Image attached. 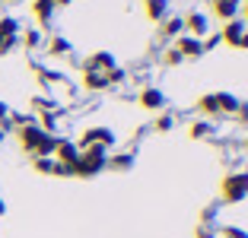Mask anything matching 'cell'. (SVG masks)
Returning <instances> with one entry per match:
<instances>
[{"label":"cell","mask_w":248,"mask_h":238,"mask_svg":"<svg viewBox=\"0 0 248 238\" xmlns=\"http://www.w3.org/2000/svg\"><path fill=\"white\" fill-rule=\"evenodd\" d=\"M16 140H19V146L29 152L32 159H42V156H54L61 137L45 134L38 124H26V127H16Z\"/></svg>","instance_id":"cell-1"},{"label":"cell","mask_w":248,"mask_h":238,"mask_svg":"<svg viewBox=\"0 0 248 238\" xmlns=\"http://www.w3.org/2000/svg\"><path fill=\"white\" fill-rule=\"evenodd\" d=\"M105 168H108V149L86 146V149H80V159L73 162V178H95Z\"/></svg>","instance_id":"cell-2"},{"label":"cell","mask_w":248,"mask_h":238,"mask_svg":"<svg viewBox=\"0 0 248 238\" xmlns=\"http://www.w3.org/2000/svg\"><path fill=\"white\" fill-rule=\"evenodd\" d=\"M223 203H242L248 197V172H229L219 184Z\"/></svg>","instance_id":"cell-3"},{"label":"cell","mask_w":248,"mask_h":238,"mask_svg":"<svg viewBox=\"0 0 248 238\" xmlns=\"http://www.w3.org/2000/svg\"><path fill=\"white\" fill-rule=\"evenodd\" d=\"M77 146H80V149H86V146H102V149H111V146H115V130H111V127H86Z\"/></svg>","instance_id":"cell-4"},{"label":"cell","mask_w":248,"mask_h":238,"mask_svg":"<svg viewBox=\"0 0 248 238\" xmlns=\"http://www.w3.org/2000/svg\"><path fill=\"white\" fill-rule=\"evenodd\" d=\"M175 51L182 54L185 60H201L207 54V51H204V42H201V38H194V35H178L175 38Z\"/></svg>","instance_id":"cell-5"},{"label":"cell","mask_w":248,"mask_h":238,"mask_svg":"<svg viewBox=\"0 0 248 238\" xmlns=\"http://www.w3.org/2000/svg\"><path fill=\"white\" fill-rule=\"evenodd\" d=\"M115 67H118V60H115L111 51H95V54H89V58L83 60V70H95V73H108V70H115Z\"/></svg>","instance_id":"cell-6"},{"label":"cell","mask_w":248,"mask_h":238,"mask_svg":"<svg viewBox=\"0 0 248 238\" xmlns=\"http://www.w3.org/2000/svg\"><path fill=\"white\" fill-rule=\"evenodd\" d=\"M245 32H248V22L242 19V16H235V19H229L226 26H223V32H219V35H223V42H226L229 48H239Z\"/></svg>","instance_id":"cell-7"},{"label":"cell","mask_w":248,"mask_h":238,"mask_svg":"<svg viewBox=\"0 0 248 238\" xmlns=\"http://www.w3.org/2000/svg\"><path fill=\"white\" fill-rule=\"evenodd\" d=\"M140 108L143 111H166V92L156 86L140 89Z\"/></svg>","instance_id":"cell-8"},{"label":"cell","mask_w":248,"mask_h":238,"mask_svg":"<svg viewBox=\"0 0 248 238\" xmlns=\"http://www.w3.org/2000/svg\"><path fill=\"white\" fill-rule=\"evenodd\" d=\"M207 32H210V16L207 13H188L185 16V35L204 38Z\"/></svg>","instance_id":"cell-9"},{"label":"cell","mask_w":248,"mask_h":238,"mask_svg":"<svg viewBox=\"0 0 248 238\" xmlns=\"http://www.w3.org/2000/svg\"><path fill=\"white\" fill-rule=\"evenodd\" d=\"M54 162H61V165H70L73 168V162L80 159V146L73 143V140H58V149H54Z\"/></svg>","instance_id":"cell-10"},{"label":"cell","mask_w":248,"mask_h":238,"mask_svg":"<svg viewBox=\"0 0 248 238\" xmlns=\"http://www.w3.org/2000/svg\"><path fill=\"white\" fill-rule=\"evenodd\" d=\"M210 10H213V16H217V19L229 22V19H235V16H239L242 0H210Z\"/></svg>","instance_id":"cell-11"},{"label":"cell","mask_w":248,"mask_h":238,"mask_svg":"<svg viewBox=\"0 0 248 238\" xmlns=\"http://www.w3.org/2000/svg\"><path fill=\"white\" fill-rule=\"evenodd\" d=\"M54 13H58L54 0H32V16L38 19V26H51Z\"/></svg>","instance_id":"cell-12"},{"label":"cell","mask_w":248,"mask_h":238,"mask_svg":"<svg viewBox=\"0 0 248 238\" xmlns=\"http://www.w3.org/2000/svg\"><path fill=\"white\" fill-rule=\"evenodd\" d=\"M83 89L102 92V89H108V76L105 73H95V70H83Z\"/></svg>","instance_id":"cell-13"},{"label":"cell","mask_w":248,"mask_h":238,"mask_svg":"<svg viewBox=\"0 0 248 238\" xmlns=\"http://www.w3.org/2000/svg\"><path fill=\"white\" fill-rule=\"evenodd\" d=\"M134 152H115V156H108V168L111 172H131L134 168Z\"/></svg>","instance_id":"cell-14"},{"label":"cell","mask_w":248,"mask_h":238,"mask_svg":"<svg viewBox=\"0 0 248 238\" xmlns=\"http://www.w3.org/2000/svg\"><path fill=\"white\" fill-rule=\"evenodd\" d=\"M162 35L166 38L185 35V16H166V19H162Z\"/></svg>","instance_id":"cell-15"},{"label":"cell","mask_w":248,"mask_h":238,"mask_svg":"<svg viewBox=\"0 0 248 238\" xmlns=\"http://www.w3.org/2000/svg\"><path fill=\"white\" fill-rule=\"evenodd\" d=\"M197 111L207 118H219V102H217V92H207L197 99Z\"/></svg>","instance_id":"cell-16"},{"label":"cell","mask_w":248,"mask_h":238,"mask_svg":"<svg viewBox=\"0 0 248 238\" xmlns=\"http://www.w3.org/2000/svg\"><path fill=\"white\" fill-rule=\"evenodd\" d=\"M146 16L153 22H162L169 16V0H146Z\"/></svg>","instance_id":"cell-17"},{"label":"cell","mask_w":248,"mask_h":238,"mask_svg":"<svg viewBox=\"0 0 248 238\" xmlns=\"http://www.w3.org/2000/svg\"><path fill=\"white\" fill-rule=\"evenodd\" d=\"M217 102H219V115H235L239 105H242L232 92H217Z\"/></svg>","instance_id":"cell-18"},{"label":"cell","mask_w":248,"mask_h":238,"mask_svg":"<svg viewBox=\"0 0 248 238\" xmlns=\"http://www.w3.org/2000/svg\"><path fill=\"white\" fill-rule=\"evenodd\" d=\"M73 51V45L67 42L64 35H54L51 42H48V54H51V58H64V54H70Z\"/></svg>","instance_id":"cell-19"},{"label":"cell","mask_w":248,"mask_h":238,"mask_svg":"<svg viewBox=\"0 0 248 238\" xmlns=\"http://www.w3.org/2000/svg\"><path fill=\"white\" fill-rule=\"evenodd\" d=\"M210 134H213V124H210V121H194V124L188 127V137H191V140H207Z\"/></svg>","instance_id":"cell-20"},{"label":"cell","mask_w":248,"mask_h":238,"mask_svg":"<svg viewBox=\"0 0 248 238\" xmlns=\"http://www.w3.org/2000/svg\"><path fill=\"white\" fill-rule=\"evenodd\" d=\"M0 35L3 38H19V19H13V16H0Z\"/></svg>","instance_id":"cell-21"},{"label":"cell","mask_w":248,"mask_h":238,"mask_svg":"<svg viewBox=\"0 0 248 238\" xmlns=\"http://www.w3.org/2000/svg\"><path fill=\"white\" fill-rule=\"evenodd\" d=\"M32 168L38 175H58V162L51 156H42V159H32Z\"/></svg>","instance_id":"cell-22"},{"label":"cell","mask_w":248,"mask_h":238,"mask_svg":"<svg viewBox=\"0 0 248 238\" xmlns=\"http://www.w3.org/2000/svg\"><path fill=\"white\" fill-rule=\"evenodd\" d=\"M194 238H219V229H217V223H197V229H194Z\"/></svg>","instance_id":"cell-23"},{"label":"cell","mask_w":248,"mask_h":238,"mask_svg":"<svg viewBox=\"0 0 248 238\" xmlns=\"http://www.w3.org/2000/svg\"><path fill=\"white\" fill-rule=\"evenodd\" d=\"M32 108H35V115H45V111H58V105L51 99H45V95H35L32 99Z\"/></svg>","instance_id":"cell-24"},{"label":"cell","mask_w":248,"mask_h":238,"mask_svg":"<svg viewBox=\"0 0 248 238\" xmlns=\"http://www.w3.org/2000/svg\"><path fill=\"white\" fill-rule=\"evenodd\" d=\"M156 130H159V134H169V130L175 127V118L172 115H166V111H159V118H156V124H153Z\"/></svg>","instance_id":"cell-25"},{"label":"cell","mask_w":248,"mask_h":238,"mask_svg":"<svg viewBox=\"0 0 248 238\" xmlns=\"http://www.w3.org/2000/svg\"><path fill=\"white\" fill-rule=\"evenodd\" d=\"M22 45H26L29 51H35L38 45H42V32H38V29H26V35H22Z\"/></svg>","instance_id":"cell-26"},{"label":"cell","mask_w":248,"mask_h":238,"mask_svg":"<svg viewBox=\"0 0 248 238\" xmlns=\"http://www.w3.org/2000/svg\"><path fill=\"white\" fill-rule=\"evenodd\" d=\"M219 238H248V229H242V225H223Z\"/></svg>","instance_id":"cell-27"},{"label":"cell","mask_w":248,"mask_h":238,"mask_svg":"<svg viewBox=\"0 0 248 238\" xmlns=\"http://www.w3.org/2000/svg\"><path fill=\"white\" fill-rule=\"evenodd\" d=\"M201 42H204V51H213L217 45H223V35H219V32H207Z\"/></svg>","instance_id":"cell-28"},{"label":"cell","mask_w":248,"mask_h":238,"mask_svg":"<svg viewBox=\"0 0 248 238\" xmlns=\"http://www.w3.org/2000/svg\"><path fill=\"white\" fill-rule=\"evenodd\" d=\"M162 60H166V67H178V64H182L185 58H182V54H178L175 48H169V51H166V58H162Z\"/></svg>","instance_id":"cell-29"},{"label":"cell","mask_w":248,"mask_h":238,"mask_svg":"<svg viewBox=\"0 0 248 238\" xmlns=\"http://www.w3.org/2000/svg\"><path fill=\"white\" fill-rule=\"evenodd\" d=\"M105 76H108V86H115V83H124V79H127V73H124L121 67H115V70H108Z\"/></svg>","instance_id":"cell-30"},{"label":"cell","mask_w":248,"mask_h":238,"mask_svg":"<svg viewBox=\"0 0 248 238\" xmlns=\"http://www.w3.org/2000/svg\"><path fill=\"white\" fill-rule=\"evenodd\" d=\"M217 213H219V207H217V203H210V207L201 213V223H217Z\"/></svg>","instance_id":"cell-31"},{"label":"cell","mask_w":248,"mask_h":238,"mask_svg":"<svg viewBox=\"0 0 248 238\" xmlns=\"http://www.w3.org/2000/svg\"><path fill=\"white\" fill-rule=\"evenodd\" d=\"M16 42H19V38H3V35H0V58H3V54H10V51L16 48Z\"/></svg>","instance_id":"cell-32"},{"label":"cell","mask_w":248,"mask_h":238,"mask_svg":"<svg viewBox=\"0 0 248 238\" xmlns=\"http://www.w3.org/2000/svg\"><path fill=\"white\" fill-rule=\"evenodd\" d=\"M235 118H239L242 124H248V105H239V111H235Z\"/></svg>","instance_id":"cell-33"},{"label":"cell","mask_w":248,"mask_h":238,"mask_svg":"<svg viewBox=\"0 0 248 238\" xmlns=\"http://www.w3.org/2000/svg\"><path fill=\"white\" fill-rule=\"evenodd\" d=\"M10 118V108H7V102H0V124Z\"/></svg>","instance_id":"cell-34"},{"label":"cell","mask_w":248,"mask_h":238,"mask_svg":"<svg viewBox=\"0 0 248 238\" xmlns=\"http://www.w3.org/2000/svg\"><path fill=\"white\" fill-rule=\"evenodd\" d=\"M73 0H54V7H70Z\"/></svg>","instance_id":"cell-35"},{"label":"cell","mask_w":248,"mask_h":238,"mask_svg":"<svg viewBox=\"0 0 248 238\" xmlns=\"http://www.w3.org/2000/svg\"><path fill=\"white\" fill-rule=\"evenodd\" d=\"M239 48H248V32H245V35H242V45H239Z\"/></svg>","instance_id":"cell-36"},{"label":"cell","mask_w":248,"mask_h":238,"mask_svg":"<svg viewBox=\"0 0 248 238\" xmlns=\"http://www.w3.org/2000/svg\"><path fill=\"white\" fill-rule=\"evenodd\" d=\"M3 209H7V203H3V197H0V216H3Z\"/></svg>","instance_id":"cell-37"},{"label":"cell","mask_w":248,"mask_h":238,"mask_svg":"<svg viewBox=\"0 0 248 238\" xmlns=\"http://www.w3.org/2000/svg\"><path fill=\"white\" fill-rule=\"evenodd\" d=\"M242 19H245V22H248V0H245V16H242Z\"/></svg>","instance_id":"cell-38"},{"label":"cell","mask_w":248,"mask_h":238,"mask_svg":"<svg viewBox=\"0 0 248 238\" xmlns=\"http://www.w3.org/2000/svg\"><path fill=\"white\" fill-rule=\"evenodd\" d=\"M0 143H3V127H0Z\"/></svg>","instance_id":"cell-39"}]
</instances>
